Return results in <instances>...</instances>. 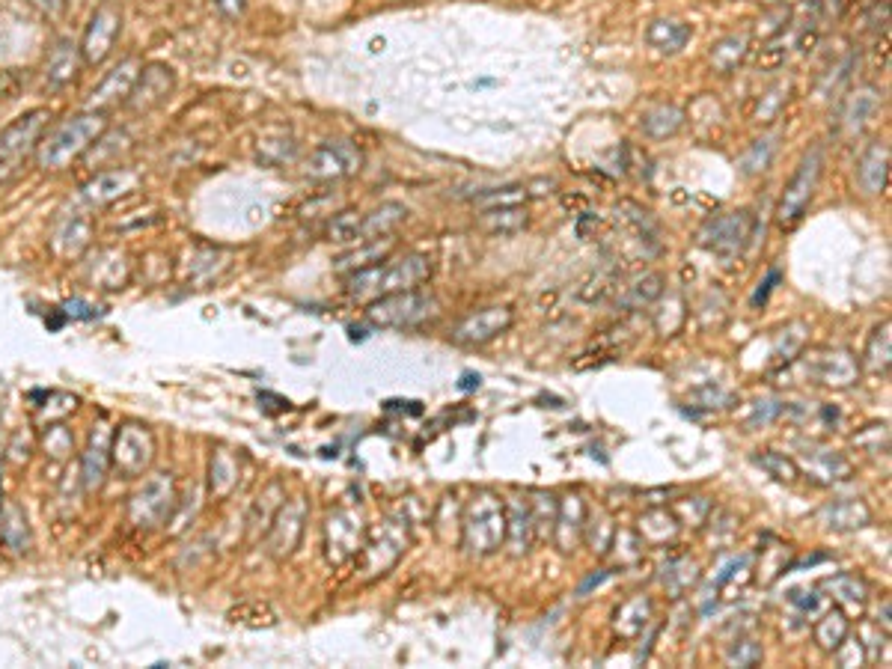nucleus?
Returning a JSON list of instances; mask_svg holds the SVG:
<instances>
[{"mask_svg": "<svg viewBox=\"0 0 892 669\" xmlns=\"http://www.w3.org/2000/svg\"><path fill=\"white\" fill-rule=\"evenodd\" d=\"M108 113L84 111L45 128L39 149H36V164L48 173H60L72 167L78 158H84L108 131Z\"/></svg>", "mask_w": 892, "mask_h": 669, "instance_id": "obj_1", "label": "nucleus"}, {"mask_svg": "<svg viewBox=\"0 0 892 669\" xmlns=\"http://www.w3.org/2000/svg\"><path fill=\"white\" fill-rule=\"evenodd\" d=\"M432 277V262L429 256H405L399 262H378L360 271H351L345 280V292L354 301H378L393 292H408L420 289Z\"/></svg>", "mask_w": 892, "mask_h": 669, "instance_id": "obj_2", "label": "nucleus"}, {"mask_svg": "<svg viewBox=\"0 0 892 669\" xmlns=\"http://www.w3.org/2000/svg\"><path fill=\"white\" fill-rule=\"evenodd\" d=\"M506 545V503L491 491H476L461 512V548L470 557H491Z\"/></svg>", "mask_w": 892, "mask_h": 669, "instance_id": "obj_3", "label": "nucleus"}, {"mask_svg": "<svg viewBox=\"0 0 892 669\" xmlns=\"http://www.w3.org/2000/svg\"><path fill=\"white\" fill-rule=\"evenodd\" d=\"M51 125V111L48 108H33L15 116L9 125L0 131V185H9L12 179L21 176L30 158H36L39 140L45 128Z\"/></svg>", "mask_w": 892, "mask_h": 669, "instance_id": "obj_4", "label": "nucleus"}, {"mask_svg": "<svg viewBox=\"0 0 892 669\" xmlns=\"http://www.w3.org/2000/svg\"><path fill=\"white\" fill-rule=\"evenodd\" d=\"M408 518L405 515H390L381 524L366 530L363 548L357 551V565L363 577H381L387 574L402 554L408 551Z\"/></svg>", "mask_w": 892, "mask_h": 669, "instance_id": "obj_5", "label": "nucleus"}, {"mask_svg": "<svg viewBox=\"0 0 892 669\" xmlns=\"http://www.w3.org/2000/svg\"><path fill=\"white\" fill-rule=\"evenodd\" d=\"M176 506H179V494H176L173 473H152L131 494V500H128V518L140 530H155V527L173 521Z\"/></svg>", "mask_w": 892, "mask_h": 669, "instance_id": "obj_6", "label": "nucleus"}, {"mask_svg": "<svg viewBox=\"0 0 892 669\" xmlns=\"http://www.w3.org/2000/svg\"><path fill=\"white\" fill-rule=\"evenodd\" d=\"M438 316V301L426 292L408 289L369 301L366 319L378 328H417Z\"/></svg>", "mask_w": 892, "mask_h": 669, "instance_id": "obj_7", "label": "nucleus"}, {"mask_svg": "<svg viewBox=\"0 0 892 669\" xmlns=\"http://www.w3.org/2000/svg\"><path fill=\"white\" fill-rule=\"evenodd\" d=\"M821 170H824V152H821V146H815V149L806 152V158L800 161L797 173L791 176V182H788L785 191H782L780 209H777V221H780V226H794V223L803 218L809 200L815 197Z\"/></svg>", "mask_w": 892, "mask_h": 669, "instance_id": "obj_8", "label": "nucleus"}, {"mask_svg": "<svg viewBox=\"0 0 892 669\" xmlns=\"http://www.w3.org/2000/svg\"><path fill=\"white\" fill-rule=\"evenodd\" d=\"M152 458H155V438L146 426L140 423L119 426L111 446V467L119 476L125 479L143 476L152 467Z\"/></svg>", "mask_w": 892, "mask_h": 669, "instance_id": "obj_9", "label": "nucleus"}, {"mask_svg": "<svg viewBox=\"0 0 892 669\" xmlns=\"http://www.w3.org/2000/svg\"><path fill=\"white\" fill-rule=\"evenodd\" d=\"M363 152L351 140H328L310 152L304 161V176L313 182H339L360 170Z\"/></svg>", "mask_w": 892, "mask_h": 669, "instance_id": "obj_10", "label": "nucleus"}, {"mask_svg": "<svg viewBox=\"0 0 892 669\" xmlns=\"http://www.w3.org/2000/svg\"><path fill=\"white\" fill-rule=\"evenodd\" d=\"M119 33H122V9L108 0L90 15V24L78 42L84 66H102L113 54Z\"/></svg>", "mask_w": 892, "mask_h": 669, "instance_id": "obj_11", "label": "nucleus"}, {"mask_svg": "<svg viewBox=\"0 0 892 669\" xmlns=\"http://www.w3.org/2000/svg\"><path fill=\"white\" fill-rule=\"evenodd\" d=\"M307 515L310 512H307V500L304 497L286 500L280 506V512L274 515V521H271V527L265 533V548H268V554L277 559V562L289 559L298 551V545L304 539V530H307Z\"/></svg>", "mask_w": 892, "mask_h": 669, "instance_id": "obj_12", "label": "nucleus"}, {"mask_svg": "<svg viewBox=\"0 0 892 669\" xmlns=\"http://www.w3.org/2000/svg\"><path fill=\"white\" fill-rule=\"evenodd\" d=\"M363 539H366V524H363L360 509L339 506L336 512L328 515V524H325V551H328V559L334 565H342V562H348L351 557H357V551L363 548Z\"/></svg>", "mask_w": 892, "mask_h": 669, "instance_id": "obj_13", "label": "nucleus"}, {"mask_svg": "<svg viewBox=\"0 0 892 669\" xmlns=\"http://www.w3.org/2000/svg\"><path fill=\"white\" fill-rule=\"evenodd\" d=\"M753 235V215L750 212H729V215H717L699 229V244L711 253L720 256H735L747 247Z\"/></svg>", "mask_w": 892, "mask_h": 669, "instance_id": "obj_14", "label": "nucleus"}, {"mask_svg": "<svg viewBox=\"0 0 892 669\" xmlns=\"http://www.w3.org/2000/svg\"><path fill=\"white\" fill-rule=\"evenodd\" d=\"M176 90V72L173 66L161 63V60H152V63H143L140 75H137V84L125 102V108L134 113H149L155 108H161Z\"/></svg>", "mask_w": 892, "mask_h": 669, "instance_id": "obj_15", "label": "nucleus"}, {"mask_svg": "<svg viewBox=\"0 0 892 669\" xmlns=\"http://www.w3.org/2000/svg\"><path fill=\"white\" fill-rule=\"evenodd\" d=\"M515 316L509 307H485L467 319H461L455 328H452V342L455 345H467V348H479V345H488L491 339H497L500 334H506L512 328Z\"/></svg>", "mask_w": 892, "mask_h": 669, "instance_id": "obj_16", "label": "nucleus"}, {"mask_svg": "<svg viewBox=\"0 0 892 669\" xmlns=\"http://www.w3.org/2000/svg\"><path fill=\"white\" fill-rule=\"evenodd\" d=\"M143 69V60L140 57H125L113 66L111 72L105 75V81L90 93V108L87 111H102L111 113L113 108L125 105L134 84H137V75Z\"/></svg>", "mask_w": 892, "mask_h": 669, "instance_id": "obj_17", "label": "nucleus"}, {"mask_svg": "<svg viewBox=\"0 0 892 669\" xmlns=\"http://www.w3.org/2000/svg\"><path fill=\"white\" fill-rule=\"evenodd\" d=\"M809 375L818 384H824V387L845 390V387H854L857 384V378H860V360L848 348H827V351H818L809 360Z\"/></svg>", "mask_w": 892, "mask_h": 669, "instance_id": "obj_18", "label": "nucleus"}, {"mask_svg": "<svg viewBox=\"0 0 892 669\" xmlns=\"http://www.w3.org/2000/svg\"><path fill=\"white\" fill-rule=\"evenodd\" d=\"M111 446L113 435L108 423H96L93 432H90L87 449L81 455V482H84L87 494L102 491V485L108 479V470H111Z\"/></svg>", "mask_w": 892, "mask_h": 669, "instance_id": "obj_19", "label": "nucleus"}, {"mask_svg": "<svg viewBox=\"0 0 892 669\" xmlns=\"http://www.w3.org/2000/svg\"><path fill=\"white\" fill-rule=\"evenodd\" d=\"M586 524V503L580 494H565L557 500V521H554V542L562 554H571L583 539Z\"/></svg>", "mask_w": 892, "mask_h": 669, "instance_id": "obj_20", "label": "nucleus"}, {"mask_svg": "<svg viewBox=\"0 0 892 669\" xmlns=\"http://www.w3.org/2000/svg\"><path fill=\"white\" fill-rule=\"evenodd\" d=\"M818 521L833 533H851V530H863L866 524H872V509L860 497H842V500L827 503L818 515Z\"/></svg>", "mask_w": 892, "mask_h": 669, "instance_id": "obj_21", "label": "nucleus"}, {"mask_svg": "<svg viewBox=\"0 0 892 669\" xmlns=\"http://www.w3.org/2000/svg\"><path fill=\"white\" fill-rule=\"evenodd\" d=\"M824 589L830 592V598L836 601V607L848 616V619H860L866 613L869 604V586L863 577L857 574H833L824 580Z\"/></svg>", "mask_w": 892, "mask_h": 669, "instance_id": "obj_22", "label": "nucleus"}, {"mask_svg": "<svg viewBox=\"0 0 892 669\" xmlns=\"http://www.w3.org/2000/svg\"><path fill=\"white\" fill-rule=\"evenodd\" d=\"M84 60H81V48L72 39H60L45 63V87L48 90H63L69 87L78 72H81Z\"/></svg>", "mask_w": 892, "mask_h": 669, "instance_id": "obj_23", "label": "nucleus"}, {"mask_svg": "<svg viewBox=\"0 0 892 669\" xmlns=\"http://www.w3.org/2000/svg\"><path fill=\"white\" fill-rule=\"evenodd\" d=\"M533 542H536V524H533L530 503L515 497L506 506V545H509L512 557H524V554H530Z\"/></svg>", "mask_w": 892, "mask_h": 669, "instance_id": "obj_24", "label": "nucleus"}, {"mask_svg": "<svg viewBox=\"0 0 892 669\" xmlns=\"http://www.w3.org/2000/svg\"><path fill=\"white\" fill-rule=\"evenodd\" d=\"M652 619H655V601L649 595H634V598H628L625 604L616 607V613H613V631L622 640H637L652 625Z\"/></svg>", "mask_w": 892, "mask_h": 669, "instance_id": "obj_25", "label": "nucleus"}, {"mask_svg": "<svg viewBox=\"0 0 892 669\" xmlns=\"http://www.w3.org/2000/svg\"><path fill=\"white\" fill-rule=\"evenodd\" d=\"M393 247H396V238H393V235H381V238L363 241V244H357L354 250H348L345 256L336 259L334 271H339V274H351V271L378 265V262H384V259L393 253Z\"/></svg>", "mask_w": 892, "mask_h": 669, "instance_id": "obj_26", "label": "nucleus"}, {"mask_svg": "<svg viewBox=\"0 0 892 669\" xmlns=\"http://www.w3.org/2000/svg\"><path fill=\"white\" fill-rule=\"evenodd\" d=\"M637 533L646 545H669L678 539L681 533V521L675 518V512L667 506H655L646 509L637 521Z\"/></svg>", "mask_w": 892, "mask_h": 669, "instance_id": "obj_27", "label": "nucleus"}, {"mask_svg": "<svg viewBox=\"0 0 892 669\" xmlns=\"http://www.w3.org/2000/svg\"><path fill=\"white\" fill-rule=\"evenodd\" d=\"M887 176H890V149H887V143H872L857 167L860 188L866 194H884Z\"/></svg>", "mask_w": 892, "mask_h": 669, "instance_id": "obj_28", "label": "nucleus"}, {"mask_svg": "<svg viewBox=\"0 0 892 669\" xmlns=\"http://www.w3.org/2000/svg\"><path fill=\"white\" fill-rule=\"evenodd\" d=\"M30 524H27V515L18 503H6L0 509V545L9 551V554H27L30 551Z\"/></svg>", "mask_w": 892, "mask_h": 669, "instance_id": "obj_29", "label": "nucleus"}, {"mask_svg": "<svg viewBox=\"0 0 892 669\" xmlns=\"http://www.w3.org/2000/svg\"><path fill=\"white\" fill-rule=\"evenodd\" d=\"M131 185H134V173H128V170H108V173H99L96 179H90L81 188V197L90 206H108L113 200H119Z\"/></svg>", "mask_w": 892, "mask_h": 669, "instance_id": "obj_30", "label": "nucleus"}, {"mask_svg": "<svg viewBox=\"0 0 892 669\" xmlns=\"http://www.w3.org/2000/svg\"><path fill=\"white\" fill-rule=\"evenodd\" d=\"M283 503H286V491H283V485H280L277 479L268 482V485L262 488V494L256 497V503H253V509H250V518H247L250 539H259V536L268 533V527H271V521H274V515L280 512Z\"/></svg>", "mask_w": 892, "mask_h": 669, "instance_id": "obj_31", "label": "nucleus"}, {"mask_svg": "<svg viewBox=\"0 0 892 669\" xmlns=\"http://www.w3.org/2000/svg\"><path fill=\"white\" fill-rule=\"evenodd\" d=\"M806 467L818 482H845L854 476V464L836 449H806Z\"/></svg>", "mask_w": 892, "mask_h": 669, "instance_id": "obj_32", "label": "nucleus"}, {"mask_svg": "<svg viewBox=\"0 0 892 669\" xmlns=\"http://www.w3.org/2000/svg\"><path fill=\"white\" fill-rule=\"evenodd\" d=\"M90 235H93V223L87 215H72L66 221L57 226L51 244L60 256H78L87 244H90Z\"/></svg>", "mask_w": 892, "mask_h": 669, "instance_id": "obj_33", "label": "nucleus"}, {"mask_svg": "<svg viewBox=\"0 0 892 669\" xmlns=\"http://www.w3.org/2000/svg\"><path fill=\"white\" fill-rule=\"evenodd\" d=\"M848 634H851V619H848L839 607H830V610L815 622V631H812L818 649L827 652V655H833V652L842 646V640H845Z\"/></svg>", "mask_w": 892, "mask_h": 669, "instance_id": "obj_34", "label": "nucleus"}, {"mask_svg": "<svg viewBox=\"0 0 892 669\" xmlns=\"http://www.w3.org/2000/svg\"><path fill=\"white\" fill-rule=\"evenodd\" d=\"M699 565H696V559L690 557H675L669 559L667 565H664V571H661V586H664V592H667L669 598H681L684 592H690L696 583H699Z\"/></svg>", "mask_w": 892, "mask_h": 669, "instance_id": "obj_35", "label": "nucleus"}, {"mask_svg": "<svg viewBox=\"0 0 892 669\" xmlns=\"http://www.w3.org/2000/svg\"><path fill=\"white\" fill-rule=\"evenodd\" d=\"M408 218V209L402 203H381L378 209L366 212L363 215V226H360V235L363 241H372V238H381V235H393L399 223H405Z\"/></svg>", "mask_w": 892, "mask_h": 669, "instance_id": "obj_36", "label": "nucleus"}, {"mask_svg": "<svg viewBox=\"0 0 892 669\" xmlns=\"http://www.w3.org/2000/svg\"><path fill=\"white\" fill-rule=\"evenodd\" d=\"M583 539L592 545V551L598 557H607L613 551V539H616V524H613V515L604 512V509H595L589 512L586 509V524H583Z\"/></svg>", "mask_w": 892, "mask_h": 669, "instance_id": "obj_37", "label": "nucleus"}, {"mask_svg": "<svg viewBox=\"0 0 892 669\" xmlns=\"http://www.w3.org/2000/svg\"><path fill=\"white\" fill-rule=\"evenodd\" d=\"M479 226L491 235H512L527 226V209L521 203L515 206H494L479 215Z\"/></svg>", "mask_w": 892, "mask_h": 669, "instance_id": "obj_38", "label": "nucleus"}, {"mask_svg": "<svg viewBox=\"0 0 892 669\" xmlns=\"http://www.w3.org/2000/svg\"><path fill=\"white\" fill-rule=\"evenodd\" d=\"M238 485V458L229 449H218L209 464V488L215 497H229Z\"/></svg>", "mask_w": 892, "mask_h": 669, "instance_id": "obj_39", "label": "nucleus"}, {"mask_svg": "<svg viewBox=\"0 0 892 669\" xmlns=\"http://www.w3.org/2000/svg\"><path fill=\"white\" fill-rule=\"evenodd\" d=\"M892 363V336L890 322H884L875 334L869 336V345L863 351V366L872 375H887Z\"/></svg>", "mask_w": 892, "mask_h": 669, "instance_id": "obj_40", "label": "nucleus"}, {"mask_svg": "<svg viewBox=\"0 0 892 669\" xmlns=\"http://www.w3.org/2000/svg\"><path fill=\"white\" fill-rule=\"evenodd\" d=\"M226 619L235 622V625H244V628H256V631L259 628H274L280 622L274 607L265 604V601H241L226 613Z\"/></svg>", "mask_w": 892, "mask_h": 669, "instance_id": "obj_41", "label": "nucleus"}, {"mask_svg": "<svg viewBox=\"0 0 892 669\" xmlns=\"http://www.w3.org/2000/svg\"><path fill=\"white\" fill-rule=\"evenodd\" d=\"M360 226H363V212H339V215H334L331 223H328L325 238H328L331 244H345V247L363 244Z\"/></svg>", "mask_w": 892, "mask_h": 669, "instance_id": "obj_42", "label": "nucleus"}, {"mask_svg": "<svg viewBox=\"0 0 892 669\" xmlns=\"http://www.w3.org/2000/svg\"><path fill=\"white\" fill-rule=\"evenodd\" d=\"M681 122H684V113L678 111L675 105H658V108H652V111L643 116L640 125H643V131L649 137L664 140V137H672L681 128Z\"/></svg>", "mask_w": 892, "mask_h": 669, "instance_id": "obj_43", "label": "nucleus"}, {"mask_svg": "<svg viewBox=\"0 0 892 669\" xmlns=\"http://www.w3.org/2000/svg\"><path fill=\"white\" fill-rule=\"evenodd\" d=\"M687 39H690V27L687 24H678V21H655L652 30H649V42L658 51H664V54L681 51Z\"/></svg>", "mask_w": 892, "mask_h": 669, "instance_id": "obj_44", "label": "nucleus"}, {"mask_svg": "<svg viewBox=\"0 0 892 669\" xmlns=\"http://www.w3.org/2000/svg\"><path fill=\"white\" fill-rule=\"evenodd\" d=\"M664 295V277L661 274H643L628 286V295L622 298V307H649Z\"/></svg>", "mask_w": 892, "mask_h": 669, "instance_id": "obj_45", "label": "nucleus"}, {"mask_svg": "<svg viewBox=\"0 0 892 669\" xmlns=\"http://www.w3.org/2000/svg\"><path fill=\"white\" fill-rule=\"evenodd\" d=\"M753 461L765 470V473H771L777 482H785V485H791V482H797L800 479V467H797V461L794 458H788L785 452H774V449H765V452H759V455H753Z\"/></svg>", "mask_w": 892, "mask_h": 669, "instance_id": "obj_46", "label": "nucleus"}, {"mask_svg": "<svg viewBox=\"0 0 892 669\" xmlns=\"http://www.w3.org/2000/svg\"><path fill=\"white\" fill-rule=\"evenodd\" d=\"M744 54H747V36H726L711 48V63L720 72H732L744 60Z\"/></svg>", "mask_w": 892, "mask_h": 669, "instance_id": "obj_47", "label": "nucleus"}, {"mask_svg": "<svg viewBox=\"0 0 892 669\" xmlns=\"http://www.w3.org/2000/svg\"><path fill=\"white\" fill-rule=\"evenodd\" d=\"M762 658H765V649H762V643L753 640V637H741V640H735V643L729 646V652H726V664L738 669L759 667Z\"/></svg>", "mask_w": 892, "mask_h": 669, "instance_id": "obj_48", "label": "nucleus"}, {"mask_svg": "<svg viewBox=\"0 0 892 669\" xmlns=\"http://www.w3.org/2000/svg\"><path fill=\"white\" fill-rule=\"evenodd\" d=\"M803 342H806V325H800V322L788 325V331H782V336L777 339L774 363H777V366H780V363H791V360L797 357V351L803 348Z\"/></svg>", "mask_w": 892, "mask_h": 669, "instance_id": "obj_49", "label": "nucleus"}, {"mask_svg": "<svg viewBox=\"0 0 892 669\" xmlns=\"http://www.w3.org/2000/svg\"><path fill=\"white\" fill-rule=\"evenodd\" d=\"M42 444H45V452L54 461H63L75 449V438H72V432L66 426H48L45 435H42Z\"/></svg>", "mask_w": 892, "mask_h": 669, "instance_id": "obj_50", "label": "nucleus"}, {"mask_svg": "<svg viewBox=\"0 0 892 669\" xmlns=\"http://www.w3.org/2000/svg\"><path fill=\"white\" fill-rule=\"evenodd\" d=\"M774 149H777V140H774V137L756 140V146L744 155V173H762V170L771 164Z\"/></svg>", "mask_w": 892, "mask_h": 669, "instance_id": "obj_51", "label": "nucleus"}, {"mask_svg": "<svg viewBox=\"0 0 892 669\" xmlns=\"http://www.w3.org/2000/svg\"><path fill=\"white\" fill-rule=\"evenodd\" d=\"M836 655V661H839V667H863L866 664V649H863V643H860V637H845L842 640V646L833 652Z\"/></svg>", "mask_w": 892, "mask_h": 669, "instance_id": "obj_52", "label": "nucleus"}, {"mask_svg": "<svg viewBox=\"0 0 892 669\" xmlns=\"http://www.w3.org/2000/svg\"><path fill=\"white\" fill-rule=\"evenodd\" d=\"M782 411H785V405H782L780 399H762V402H756V405H753V414L747 417V426H750V429L771 426V423L780 417Z\"/></svg>", "mask_w": 892, "mask_h": 669, "instance_id": "obj_53", "label": "nucleus"}, {"mask_svg": "<svg viewBox=\"0 0 892 669\" xmlns=\"http://www.w3.org/2000/svg\"><path fill=\"white\" fill-rule=\"evenodd\" d=\"M693 399H696V405H699V408H726V405L732 402V396H729L726 390L714 387V384H708V387L696 390V393H693Z\"/></svg>", "mask_w": 892, "mask_h": 669, "instance_id": "obj_54", "label": "nucleus"}, {"mask_svg": "<svg viewBox=\"0 0 892 669\" xmlns=\"http://www.w3.org/2000/svg\"><path fill=\"white\" fill-rule=\"evenodd\" d=\"M63 313H66L69 319H96V307H93V304H87V301H81V298H72V301H66Z\"/></svg>", "mask_w": 892, "mask_h": 669, "instance_id": "obj_55", "label": "nucleus"}, {"mask_svg": "<svg viewBox=\"0 0 892 669\" xmlns=\"http://www.w3.org/2000/svg\"><path fill=\"white\" fill-rule=\"evenodd\" d=\"M788 601H791L794 607H800L803 613H809V610L818 607V595H815V592H803V589H794V592L788 595Z\"/></svg>", "mask_w": 892, "mask_h": 669, "instance_id": "obj_56", "label": "nucleus"}, {"mask_svg": "<svg viewBox=\"0 0 892 669\" xmlns=\"http://www.w3.org/2000/svg\"><path fill=\"white\" fill-rule=\"evenodd\" d=\"M39 12H45L48 18H57L66 9V0H30Z\"/></svg>", "mask_w": 892, "mask_h": 669, "instance_id": "obj_57", "label": "nucleus"}, {"mask_svg": "<svg viewBox=\"0 0 892 669\" xmlns=\"http://www.w3.org/2000/svg\"><path fill=\"white\" fill-rule=\"evenodd\" d=\"M774 283H780V271H771V274H768V280H765V283L759 286V292H756V298H753V304H756V307L768 301V295H771Z\"/></svg>", "mask_w": 892, "mask_h": 669, "instance_id": "obj_58", "label": "nucleus"}, {"mask_svg": "<svg viewBox=\"0 0 892 669\" xmlns=\"http://www.w3.org/2000/svg\"><path fill=\"white\" fill-rule=\"evenodd\" d=\"M215 6L221 9L226 18H238L244 12V0H215Z\"/></svg>", "mask_w": 892, "mask_h": 669, "instance_id": "obj_59", "label": "nucleus"}, {"mask_svg": "<svg viewBox=\"0 0 892 669\" xmlns=\"http://www.w3.org/2000/svg\"><path fill=\"white\" fill-rule=\"evenodd\" d=\"M479 375H473V372H464L461 375V381H458V390H479Z\"/></svg>", "mask_w": 892, "mask_h": 669, "instance_id": "obj_60", "label": "nucleus"}, {"mask_svg": "<svg viewBox=\"0 0 892 669\" xmlns=\"http://www.w3.org/2000/svg\"><path fill=\"white\" fill-rule=\"evenodd\" d=\"M607 577H610V571H601V574H598V577H595V574H592V577H589V580H586V583H580V589H577V595H586V592H589V589H592V586H598V583H601V580H607Z\"/></svg>", "mask_w": 892, "mask_h": 669, "instance_id": "obj_61", "label": "nucleus"}, {"mask_svg": "<svg viewBox=\"0 0 892 669\" xmlns=\"http://www.w3.org/2000/svg\"><path fill=\"white\" fill-rule=\"evenodd\" d=\"M878 628L890 634V601H884V610L878 613Z\"/></svg>", "mask_w": 892, "mask_h": 669, "instance_id": "obj_62", "label": "nucleus"}, {"mask_svg": "<svg viewBox=\"0 0 892 669\" xmlns=\"http://www.w3.org/2000/svg\"><path fill=\"white\" fill-rule=\"evenodd\" d=\"M0 509H3V482H0Z\"/></svg>", "mask_w": 892, "mask_h": 669, "instance_id": "obj_63", "label": "nucleus"}, {"mask_svg": "<svg viewBox=\"0 0 892 669\" xmlns=\"http://www.w3.org/2000/svg\"><path fill=\"white\" fill-rule=\"evenodd\" d=\"M0 96H3V90H0Z\"/></svg>", "mask_w": 892, "mask_h": 669, "instance_id": "obj_64", "label": "nucleus"}]
</instances>
